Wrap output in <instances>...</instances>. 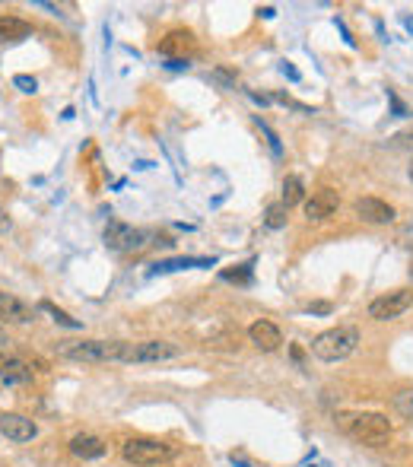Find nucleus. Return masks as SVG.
Wrapping results in <instances>:
<instances>
[{"label":"nucleus","mask_w":413,"mask_h":467,"mask_svg":"<svg viewBox=\"0 0 413 467\" xmlns=\"http://www.w3.org/2000/svg\"><path fill=\"white\" fill-rule=\"evenodd\" d=\"M337 429L347 432L353 442L366 448H385L391 445L394 426L385 413H337L334 417Z\"/></svg>","instance_id":"1"},{"label":"nucleus","mask_w":413,"mask_h":467,"mask_svg":"<svg viewBox=\"0 0 413 467\" xmlns=\"http://www.w3.org/2000/svg\"><path fill=\"white\" fill-rule=\"evenodd\" d=\"M54 353L70 362H128V340H57Z\"/></svg>","instance_id":"2"},{"label":"nucleus","mask_w":413,"mask_h":467,"mask_svg":"<svg viewBox=\"0 0 413 467\" xmlns=\"http://www.w3.org/2000/svg\"><path fill=\"white\" fill-rule=\"evenodd\" d=\"M356 346H359V328H353V324L328 328V331H321L312 340V353L321 362H343L347 356L356 353Z\"/></svg>","instance_id":"3"},{"label":"nucleus","mask_w":413,"mask_h":467,"mask_svg":"<svg viewBox=\"0 0 413 467\" xmlns=\"http://www.w3.org/2000/svg\"><path fill=\"white\" fill-rule=\"evenodd\" d=\"M121 454L128 464L134 467H159V464H169L175 458V448L169 442H159V438H147V436H137L128 438L121 445Z\"/></svg>","instance_id":"4"},{"label":"nucleus","mask_w":413,"mask_h":467,"mask_svg":"<svg viewBox=\"0 0 413 467\" xmlns=\"http://www.w3.org/2000/svg\"><path fill=\"white\" fill-rule=\"evenodd\" d=\"M147 238H150L147 232L134 229V226L124 223V220H108L105 232H102V242H105V248H108V252H118V254L143 248V245H147Z\"/></svg>","instance_id":"5"},{"label":"nucleus","mask_w":413,"mask_h":467,"mask_svg":"<svg viewBox=\"0 0 413 467\" xmlns=\"http://www.w3.org/2000/svg\"><path fill=\"white\" fill-rule=\"evenodd\" d=\"M410 309H413V289H394V293H385L369 302V318H375V321H394V318H400Z\"/></svg>","instance_id":"6"},{"label":"nucleus","mask_w":413,"mask_h":467,"mask_svg":"<svg viewBox=\"0 0 413 467\" xmlns=\"http://www.w3.org/2000/svg\"><path fill=\"white\" fill-rule=\"evenodd\" d=\"M179 346L169 344V340H140V344H130V356L128 362H165L179 356Z\"/></svg>","instance_id":"7"},{"label":"nucleus","mask_w":413,"mask_h":467,"mask_svg":"<svg viewBox=\"0 0 413 467\" xmlns=\"http://www.w3.org/2000/svg\"><path fill=\"white\" fill-rule=\"evenodd\" d=\"M353 210H356V216L369 226H388V223H394V216H398L391 204L382 201V197H359V201L353 204Z\"/></svg>","instance_id":"8"},{"label":"nucleus","mask_w":413,"mask_h":467,"mask_svg":"<svg viewBox=\"0 0 413 467\" xmlns=\"http://www.w3.org/2000/svg\"><path fill=\"white\" fill-rule=\"evenodd\" d=\"M0 436H7L10 442H32L38 436V426L22 413H0Z\"/></svg>","instance_id":"9"},{"label":"nucleus","mask_w":413,"mask_h":467,"mask_svg":"<svg viewBox=\"0 0 413 467\" xmlns=\"http://www.w3.org/2000/svg\"><path fill=\"white\" fill-rule=\"evenodd\" d=\"M302 207H306L308 220L321 223V220H328V216L337 213V207H340V197H337V191H331V187H321V191H315V194L308 197Z\"/></svg>","instance_id":"10"},{"label":"nucleus","mask_w":413,"mask_h":467,"mask_svg":"<svg viewBox=\"0 0 413 467\" xmlns=\"http://www.w3.org/2000/svg\"><path fill=\"white\" fill-rule=\"evenodd\" d=\"M248 340L257 346V350L273 353V350H280V344H283V334H280V328L273 321H267V318H257V321L248 328Z\"/></svg>","instance_id":"11"},{"label":"nucleus","mask_w":413,"mask_h":467,"mask_svg":"<svg viewBox=\"0 0 413 467\" xmlns=\"http://www.w3.org/2000/svg\"><path fill=\"white\" fill-rule=\"evenodd\" d=\"M32 318H36L32 305H26L10 293H0V324H29Z\"/></svg>","instance_id":"12"},{"label":"nucleus","mask_w":413,"mask_h":467,"mask_svg":"<svg viewBox=\"0 0 413 467\" xmlns=\"http://www.w3.org/2000/svg\"><path fill=\"white\" fill-rule=\"evenodd\" d=\"M70 452L83 461H93V458H102L108 452V445H105V438L93 436V432H80V436L70 438Z\"/></svg>","instance_id":"13"},{"label":"nucleus","mask_w":413,"mask_h":467,"mask_svg":"<svg viewBox=\"0 0 413 467\" xmlns=\"http://www.w3.org/2000/svg\"><path fill=\"white\" fill-rule=\"evenodd\" d=\"M194 45V36L188 29H172L169 36L159 42V54H163L165 61H172V58H185V51Z\"/></svg>","instance_id":"14"},{"label":"nucleus","mask_w":413,"mask_h":467,"mask_svg":"<svg viewBox=\"0 0 413 467\" xmlns=\"http://www.w3.org/2000/svg\"><path fill=\"white\" fill-rule=\"evenodd\" d=\"M32 36V26L20 16H0V45H13V42H22V38Z\"/></svg>","instance_id":"15"},{"label":"nucleus","mask_w":413,"mask_h":467,"mask_svg":"<svg viewBox=\"0 0 413 467\" xmlns=\"http://www.w3.org/2000/svg\"><path fill=\"white\" fill-rule=\"evenodd\" d=\"M0 381H3V385H29V381H32V369H29V362L13 356V360L7 362V369H3V375H0Z\"/></svg>","instance_id":"16"},{"label":"nucleus","mask_w":413,"mask_h":467,"mask_svg":"<svg viewBox=\"0 0 413 467\" xmlns=\"http://www.w3.org/2000/svg\"><path fill=\"white\" fill-rule=\"evenodd\" d=\"M216 258H175V261H159L153 264L150 273H172V270H181V267H213Z\"/></svg>","instance_id":"17"},{"label":"nucleus","mask_w":413,"mask_h":467,"mask_svg":"<svg viewBox=\"0 0 413 467\" xmlns=\"http://www.w3.org/2000/svg\"><path fill=\"white\" fill-rule=\"evenodd\" d=\"M296 204H306V185H302L299 175H286L283 178V207H296Z\"/></svg>","instance_id":"18"},{"label":"nucleus","mask_w":413,"mask_h":467,"mask_svg":"<svg viewBox=\"0 0 413 467\" xmlns=\"http://www.w3.org/2000/svg\"><path fill=\"white\" fill-rule=\"evenodd\" d=\"M38 312H45V315H51V321H57V324H61V328H70V331H80V328H83V324H80L77 318H70L64 309H57L54 302H48V299H42V302H38Z\"/></svg>","instance_id":"19"},{"label":"nucleus","mask_w":413,"mask_h":467,"mask_svg":"<svg viewBox=\"0 0 413 467\" xmlns=\"http://www.w3.org/2000/svg\"><path fill=\"white\" fill-rule=\"evenodd\" d=\"M286 216H290V210L283 207V201H280V204H271V207H267V213H264V226H267V229H283V226H286Z\"/></svg>","instance_id":"20"},{"label":"nucleus","mask_w":413,"mask_h":467,"mask_svg":"<svg viewBox=\"0 0 413 467\" xmlns=\"http://www.w3.org/2000/svg\"><path fill=\"white\" fill-rule=\"evenodd\" d=\"M391 407L398 410L404 420H413V388H404L391 397Z\"/></svg>","instance_id":"21"},{"label":"nucleus","mask_w":413,"mask_h":467,"mask_svg":"<svg viewBox=\"0 0 413 467\" xmlns=\"http://www.w3.org/2000/svg\"><path fill=\"white\" fill-rule=\"evenodd\" d=\"M223 280H229V283H251V264H239L235 270H223Z\"/></svg>","instance_id":"22"},{"label":"nucleus","mask_w":413,"mask_h":467,"mask_svg":"<svg viewBox=\"0 0 413 467\" xmlns=\"http://www.w3.org/2000/svg\"><path fill=\"white\" fill-rule=\"evenodd\" d=\"M13 86L20 89V93H29V95H32V93H38V79L29 77V73H16V77H13Z\"/></svg>","instance_id":"23"},{"label":"nucleus","mask_w":413,"mask_h":467,"mask_svg":"<svg viewBox=\"0 0 413 467\" xmlns=\"http://www.w3.org/2000/svg\"><path fill=\"white\" fill-rule=\"evenodd\" d=\"M257 121V128H261V134L267 137V144H271V150H273V156H280V153H283V146H280V137L273 134L271 128H267V121H261V118H255Z\"/></svg>","instance_id":"24"},{"label":"nucleus","mask_w":413,"mask_h":467,"mask_svg":"<svg viewBox=\"0 0 413 467\" xmlns=\"http://www.w3.org/2000/svg\"><path fill=\"white\" fill-rule=\"evenodd\" d=\"M388 102H391V112H394V118H407L410 112H407V105L398 99V93L394 89H388Z\"/></svg>","instance_id":"25"},{"label":"nucleus","mask_w":413,"mask_h":467,"mask_svg":"<svg viewBox=\"0 0 413 467\" xmlns=\"http://www.w3.org/2000/svg\"><path fill=\"white\" fill-rule=\"evenodd\" d=\"M334 26H337V29H340L343 42H347V45H350V48H356V38H353V32H350V29H347V22H343V20H340V16H337V20H334Z\"/></svg>","instance_id":"26"},{"label":"nucleus","mask_w":413,"mask_h":467,"mask_svg":"<svg viewBox=\"0 0 413 467\" xmlns=\"http://www.w3.org/2000/svg\"><path fill=\"white\" fill-rule=\"evenodd\" d=\"M280 73H283L286 79H292V83H299V79H302V77H299V70H296V67H292L290 61H280Z\"/></svg>","instance_id":"27"},{"label":"nucleus","mask_w":413,"mask_h":467,"mask_svg":"<svg viewBox=\"0 0 413 467\" xmlns=\"http://www.w3.org/2000/svg\"><path fill=\"white\" fill-rule=\"evenodd\" d=\"M165 67H169V70H188L191 61H188V58H172V61H165Z\"/></svg>","instance_id":"28"},{"label":"nucleus","mask_w":413,"mask_h":467,"mask_svg":"<svg viewBox=\"0 0 413 467\" xmlns=\"http://www.w3.org/2000/svg\"><path fill=\"white\" fill-rule=\"evenodd\" d=\"M308 312H312V315H331V302H312Z\"/></svg>","instance_id":"29"},{"label":"nucleus","mask_w":413,"mask_h":467,"mask_svg":"<svg viewBox=\"0 0 413 467\" xmlns=\"http://www.w3.org/2000/svg\"><path fill=\"white\" fill-rule=\"evenodd\" d=\"M216 79H223L226 86H232V83H235V77H232V73H229V70H216Z\"/></svg>","instance_id":"30"},{"label":"nucleus","mask_w":413,"mask_h":467,"mask_svg":"<svg viewBox=\"0 0 413 467\" xmlns=\"http://www.w3.org/2000/svg\"><path fill=\"white\" fill-rule=\"evenodd\" d=\"M10 229V216L3 213V207H0V232H7Z\"/></svg>","instance_id":"31"},{"label":"nucleus","mask_w":413,"mask_h":467,"mask_svg":"<svg viewBox=\"0 0 413 467\" xmlns=\"http://www.w3.org/2000/svg\"><path fill=\"white\" fill-rule=\"evenodd\" d=\"M257 13H261L264 20H273V16H277V10H273V7H261V10H257Z\"/></svg>","instance_id":"32"},{"label":"nucleus","mask_w":413,"mask_h":467,"mask_svg":"<svg viewBox=\"0 0 413 467\" xmlns=\"http://www.w3.org/2000/svg\"><path fill=\"white\" fill-rule=\"evenodd\" d=\"M10 360H13V356H7V353L0 350V375H3V369H7V362H10Z\"/></svg>","instance_id":"33"},{"label":"nucleus","mask_w":413,"mask_h":467,"mask_svg":"<svg viewBox=\"0 0 413 467\" xmlns=\"http://www.w3.org/2000/svg\"><path fill=\"white\" fill-rule=\"evenodd\" d=\"M400 22H404L407 29H410V32H413V16H410V13H404V16H400Z\"/></svg>","instance_id":"34"},{"label":"nucleus","mask_w":413,"mask_h":467,"mask_svg":"<svg viewBox=\"0 0 413 467\" xmlns=\"http://www.w3.org/2000/svg\"><path fill=\"white\" fill-rule=\"evenodd\" d=\"M232 464H235V467H251V464H248V461H242V458H235V454H232Z\"/></svg>","instance_id":"35"},{"label":"nucleus","mask_w":413,"mask_h":467,"mask_svg":"<svg viewBox=\"0 0 413 467\" xmlns=\"http://www.w3.org/2000/svg\"><path fill=\"white\" fill-rule=\"evenodd\" d=\"M0 344H7V334H3V331H0Z\"/></svg>","instance_id":"36"},{"label":"nucleus","mask_w":413,"mask_h":467,"mask_svg":"<svg viewBox=\"0 0 413 467\" xmlns=\"http://www.w3.org/2000/svg\"><path fill=\"white\" fill-rule=\"evenodd\" d=\"M410 178H413V166H410Z\"/></svg>","instance_id":"37"}]
</instances>
